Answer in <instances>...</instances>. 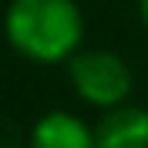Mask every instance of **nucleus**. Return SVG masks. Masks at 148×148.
I'll return each instance as SVG.
<instances>
[{"label":"nucleus","mask_w":148,"mask_h":148,"mask_svg":"<svg viewBox=\"0 0 148 148\" xmlns=\"http://www.w3.org/2000/svg\"><path fill=\"white\" fill-rule=\"evenodd\" d=\"M30 148H98L94 128H88L81 118L67 111H51L34 125Z\"/></svg>","instance_id":"nucleus-4"},{"label":"nucleus","mask_w":148,"mask_h":148,"mask_svg":"<svg viewBox=\"0 0 148 148\" xmlns=\"http://www.w3.org/2000/svg\"><path fill=\"white\" fill-rule=\"evenodd\" d=\"M67 74L77 98L94 108H114L131 94V67L114 51H74Z\"/></svg>","instance_id":"nucleus-2"},{"label":"nucleus","mask_w":148,"mask_h":148,"mask_svg":"<svg viewBox=\"0 0 148 148\" xmlns=\"http://www.w3.org/2000/svg\"><path fill=\"white\" fill-rule=\"evenodd\" d=\"M10 47L34 64H61L81 47L84 17L74 0H10L3 14Z\"/></svg>","instance_id":"nucleus-1"},{"label":"nucleus","mask_w":148,"mask_h":148,"mask_svg":"<svg viewBox=\"0 0 148 148\" xmlns=\"http://www.w3.org/2000/svg\"><path fill=\"white\" fill-rule=\"evenodd\" d=\"M138 14H141V24L148 27V0H138Z\"/></svg>","instance_id":"nucleus-5"},{"label":"nucleus","mask_w":148,"mask_h":148,"mask_svg":"<svg viewBox=\"0 0 148 148\" xmlns=\"http://www.w3.org/2000/svg\"><path fill=\"white\" fill-rule=\"evenodd\" d=\"M98 148H148V111L138 104H114L94 125Z\"/></svg>","instance_id":"nucleus-3"}]
</instances>
